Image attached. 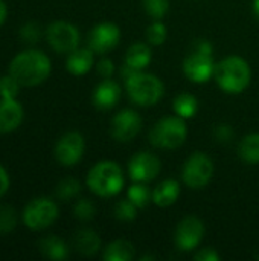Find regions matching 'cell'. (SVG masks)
Wrapping results in <instances>:
<instances>
[{
	"mask_svg": "<svg viewBox=\"0 0 259 261\" xmlns=\"http://www.w3.org/2000/svg\"><path fill=\"white\" fill-rule=\"evenodd\" d=\"M214 78L221 90L231 95H237L249 87L252 70L244 58L238 55H231L215 64Z\"/></svg>",
	"mask_w": 259,
	"mask_h": 261,
	"instance_id": "obj_2",
	"label": "cell"
},
{
	"mask_svg": "<svg viewBox=\"0 0 259 261\" xmlns=\"http://www.w3.org/2000/svg\"><path fill=\"white\" fill-rule=\"evenodd\" d=\"M24 118V109L17 98H0V135L17 130Z\"/></svg>",
	"mask_w": 259,
	"mask_h": 261,
	"instance_id": "obj_15",
	"label": "cell"
},
{
	"mask_svg": "<svg viewBox=\"0 0 259 261\" xmlns=\"http://www.w3.org/2000/svg\"><path fill=\"white\" fill-rule=\"evenodd\" d=\"M151 63V49L145 43H134L125 54V64L134 70H143Z\"/></svg>",
	"mask_w": 259,
	"mask_h": 261,
	"instance_id": "obj_21",
	"label": "cell"
},
{
	"mask_svg": "<svg viewBox=\"0 0 259 261\" xmlns=\"http://www.w3.org/2000/svg\"><path fill=\"white\" fill-rule=\"evenodd\" d=\"M73 246L75 249L85 257H92L95 254H98V251L101 249V239L99 236L92 231V229H79L75 234L73 239Z\"/></svg>",
	"mask_w": 259,
	"mask_h": 261,
	"instance_id": "obj_19",
	"label": "cell"
},
{
	"mask_svg": "<svg viewBox=\"0 0 259 261\" xmlns=\"http://www.w3.org/2000/svg\"><path fill=\"white\" fill-rule=\"evenodd\" d=\"M58 214V206L52 199L37 197L24 206L21 220L31 231H44L56 222Z\"/></svg>",
	"mask_w": 259,
	"mask_h": 261,
	"instance_id": "obj_7",
	"label": "cell"
},
{
	"mask_svg": "<svg viewBox=\"0 0 259 261\" xmlns=\"http://www.w3.org/2000/svg\"><path fill=\"white\" fill-rule=\"evenodd\" d=\"M9 185H11L9 174H8V171H6V168H5L3 165H0V199L8 193Z\"/></svg>",
	"mask_w": 259,
	"mask_h": 261,
	"instance_id": "obj_37",
	"label": "cell"
},
{
	"mask_svg": "<svg viewBox=\"0 0 259 261\" xmlns=\"http://www.w3.org/2000/svg\"><path fill=\"white\" fill-rule=\"evenodd\" d=\"M137 216V206L130 200H121L114 206V217L122 220V222H131Z\"/></svg>",
	"mask_w": 259,
	"mask_h": 261,
	"instance_id": "obj_30",
	"label": "cell"
},
{
	"mask_svg": "<svg viewBox=\"0 0 259 261\" xmlns=\"http://www.w3.org/2000/svg\"><path fill=\"white\" fill-rule=\"evenodd\" d=\"M160 170V159L148 151H140L134 154L128 162V174L133 182L148 184L159 176Z\"/></svg>",
	"mask_w": 259,
	"mask_h": 261,
	"instance_id": "obj_12",
	"label": "cell"
},
{
	"mask_svg": "<svg viewBox=\"0 0 259 261\" xmlns=\"http://www.w3.org/2000/svg\"><path fill=\"white\" fill-rule=\"evenodd\" d=\"M180 196V185L174 179H166L153 191V202L160 208H168L177 202Z\"/></svg>",
	"mask_w": 259,
	"mask_h": 261,
	"instance_id": "obj_18",
	"label": "cell"
},
{
	"mask_svg": "<svg viewBox=\"0 0 259 261\" xmlns=\"http://www.w3.org/2000/svg\"><path fill=\"white\" fill-rule=\"evenodd\" d=\"M18 35L24 43L35 44V43L40 41V38L43 35V31H41V26L37 21H26L24 24H21V28L18 31Z\"/></svg>",
	"mask_w": 259,
	"mask_h": 261,
	"instance_id": "obj_28",
	"label": "cell"
},
{
	"mask_svg": "<svg viewBox=\"0 0 259 261\" xmlns=\"http://www.w3.org/2000/svg\"><path fill=\"white\" fill-rule=\"evenodd\" d=\"M188 127L183 118L168 116L157 121L150 132V142L157 148L174 150L185 144Z\"/></svg>",
	"mask_w": 259,
	"mask_h": 261,
	"instance_id": "obj_6",
	"label": "cell"
},
{
	"mask_svg": "<svg viewBox=\"0 0 259 261\" xmlns=\"http://www.w3.org/2000/svg\"><path fill=\"white\" fill-rule=\"evenodd\" d=\"M253 14L259 20V0H253Z\"/></svg>",
	"mask_w": 259,
	"mask_h": 261,
	"instance_id": "obj_39",
	"label": "cell"
},
{
	"mask_svg": "<svg viewBox=\"0 0 259 261\" xmlns=\"http://www.w3.org/2000/svg\"><path fill=\"white\" fill-rule=\"evenodd\" d=\"M6 17H8V6L5 0H0V26L6 21Z\"/></svg>",
	"mask_w": 259,
	"mask_h": 261,
	"instance_id": "obj_38",
	"label": "cell"
},
{
	"mask_svg": "<svg viewBox=\"0 0 259 261\" xmlns=\"http://www.w3.org/2000/svg\"><path fill=\"white\" fill-rule=\"evenodd\" d=\"M96 72L102 78H110L114 72V63L110 58H101L96 64Z\"/></svg>",
	"mask_w": 259,
	"mask_h": 261,
	"instance_id": "obj_34",
	"label": "cell"
},
{
	"mask_svg": "<svg viewBox=\"0 0 259 261\" xmlns=\"http://www.w3.org/2000/svg\"><path fill=\"white\" fill-rule=\"evenodd\" d=\"M212 176H214L212 159L200 151L188 158L182 171L183 182L192 190H200L206 187L211 182Z\"/></svg>",
	"mask_w": 259,
	"mask_h": 261,
	"instance_id": "obj_9",
	"label": "cell"
},
{
	"mask_svg": "<svg viewBox=\"0 0 259 261\" xmlns=\"http://www.w3.org/2000/svg\"><path fill=\"white\" fill-rule=\"evenodd\" d=\"M121 40V29L111 21H104L92 28L89 34V47L95 54H107L114 49Z\"/></svg>",
	"mask_w": 259,
	"mask_h": 261,
	"instance_id": "obj_13",
	"label": "cell"
},
{
	"mask_svg": "<svg viewBox=\"0 0 259 261\" xmlns=\"http://www.w3.org/2000/svg\"><path fill=\"white\" fill-rule=\"evenodd\" d=\"M18 223L17 211L11 205H0V236L9 234Z\"/></svg>",
	"mask_w": 259,
	"mask_h": 261,
	"instance_id": "obj_27",
	"label": "cell"
},
{
	"mask_svg": "<svg viewBox=\"0 0 259 261\" xmlns=\"http://www.w3.org/2000/svg\"><path fill=\"white\" fill-rule=\"evenodd\" d=\"M20 87L21 86L9 73L6 76H0V98H17Z\"/></svg>",
	"mask_w": 259,
	"mask_h": 261,
	"instance_id": "obj_32",
	"label": "cell"
},
{
	"mask_svg": "<svg viewBox=\"0 0 259 261\" xmlns=\"http://www.w3.org/2000/svg\"><path fill=\"white\" fill-rule=\"evenodd\" d=\"M46 40L49 46L58 54H70L79 46V31L69 21H53L46 28Z\"/></svg>",
	"mask_w": 259,
	"mask_h": 261,
	"instance_id": "obj_8",
	"label": "cell"
},
{
	"mask_svg": "<svg viewBox=\"0 0 259 261\" xmlns=\"http://www.w3.org/2000/svg\"><path fill=\"white\" fill-rule=\"evenodd\" d=\"M238 154L250 165L259 164V133H250L241 139L238 145Z\"/></svg>",
	"mask_w": 259,
	"mask_h": 261,
	"instance_id": "obj_23",
	"label": "cell"
},
{
	"mask_svg": "<svg viewBox=\"0 0 259 261\" xmlns=\"http://www.w3.org/2000/svg\"><path fill=\"white\" fill-rule=\"evenodd\" d=\"M38 249L43 257L53 261H63L69 257L67 245L58 236H47L40 240Z\"/></svg>",
	"mask_w": 259,
	"mask_h": 261,
	"instance_id": "obj_20",
	"label": "cell"
},
{
	"mask_svg": "<svg viewBox=\"0 0 259 261\" xmlns=\"http://www.w3.org/2000/svg\"><path fill=\"white\" fill-rule=\"evenodd\" d=\"M128 199L137 208H147L148 203L153 200V193H150L148 187L143 182H136L128 188Z\"/></svg>",
	"mask_w": 259,
	"mask_h": 261,
	"instance_id": "obj_25",
	"label": "cell"
},
{
	"mask_svg": "<svg viewBox=\"0 0 259 261\" xmlns=\"http://www.w3.org/2000/svg\"><path fill=\"white\" fill-rule=\"evenodd\" d=\"M84 150V136L79 132H67L58 139L55 145V159L63 167H73L82 159Z\"/></svg>",
	"mask_w": 259,
	"mask_h": 261,
	"instance_id": "obj_10",
	"label": "cell"
},
{
	"mask_svg": "<svg viewBox=\"0 0 259 261\" xmlns=\"http://www.w3.org/2000/svg\"><path fill=\"white\" fill-rule=\"evenodd\" d=\"M134 246L128 240H114L104 249L105 261H130L134 258Z\"/></svg>",
	"mask_w": 259,
	"mask_h": 261,
	"instance_id": "obj_22",
	"label": "cell"
},
{
	"mask_svg": "<svg viewBox=\"0 0 259 261\" xmlns=\"http://www.w3.org/2000/svg\"><path fill=\"white\" fill-rule=\"evenodd\" d=\"M125 81H127V93L130 99L140 107L156 106L165 93L163 83L153 73L136 70Z\"/></svg>",
	"mask_w": 259,
	"mask_h": 261,
	"instance_id": "obj_4",
	"label": "cell"
},
{
	"mask_svg": "<svg viewBox=\"0 0 259 261\" xmlns=\"http://www.w3.org/2000/svg\"><path fill=\"white\" fill-rule=\"evenodd\" d=\"M73 214L78 220L89 222L95 216V205L87 199H79L73 206Z\"/></svg>",
	"mask_w": 259,
	"mask_h": 261,
	"instance_id": "obj_33",
	"label": "cell"
},
{
	"mask_svg": "<svg viewBox=\"0 0 259 261\" xmlns=\"http://www.w3.org/2000/svg\"><path fill=\"white\" fill-rule=\"evenodd\" d=\"M142 130V118L131 109L118 112L110 124V133L118 142H130Z\"/></svg>",
	"mask_w": 259,
	"mask_h": 261,
	"instance_id": "obj_11",
	"label": "cell"
},
{
	"mask_svg": "<svg viewBox=\"0 0 259 261\" xmlns=\"http://www.w3.org/2000/svg\"><path fill=\"white\" fill-rule=\"evenodd\" d=\"M166 26L162 23V21H154L153 24L148 26L147 29V40L150 44L153 46H159V44H163L165 40H166Z\"/></svg>",
	"mask_w": 259,
	"mask_h": 261,
	"instance_id": "obj_31",
	"label": "cell"
},
{
	"mask_svg": "<svg viewBox=\"0 0 259 261\" xmlns=\"http://www.w3.org/2000/svg\"><path fill=\"white\" fill-rule=\"evenodd\" d=\"M93 54L95 52L90 47H76L75 50H72L66 60L67 72L75 76L85 75L93 67V63H95Z\"/></svg>",
	"mask_w": 259,
	"mask_h": 261,
	"instance_id": "obj_17",
	"label": "cell"
},
{
	"mask_svg": "<svg viewBox=\"0 0 259 261\" xmlns=\"http://www.w3.org/2000/svg\"><path fill=\"white\" fill-rule=\"evenodd\" d=\"M214 136L218 142H229L234 136V130L229 124H220L214 130Z\"/></svg>",
	"mask_w": 259,
	"mask_h": 261,
	"instance_id": "obj_35",
	"label": "cell"
},
{
	"mask_svg": "<svg viewBox=\"0 0 259 261\" xmlns=\"http://www.w3.org/2000/svg\"><path fill=\"white\" fill-rule=\"evenodd\" d=\"M205 236V225L195 216H188L177 225L176 229V245L180 251L195 249Z\"/></svg>",
	"mask_w": 259,
	"mask_h": 261,
	"instance_id": "obj_14",
	"label": "cell"
},
{
	"mask_svg": "<svg viewBox=\"0 0 259 261\" xmlns=\"http://www.w3.org/2000/svg\"><path fill=\"white\" fill-rule=\"evenodd\" d=\"M50 72V58L38 49L23 50L17 54L9 63V75L21 87H35L44 83Z\"/></svg>",
	"mask_w": 259,
	"mask_h": 261,
	"instance_id": "obj_1",
	"label": "cell"
},
{
	"mask_svg": "<svg viewBox=\"0 0 259 261\" xmlns=\"http://www.w3.org/2000/svg\"><path fill=\"white\" fill-rule=\"evenodd\" d=\"M121 96H122L121 86L110 78H104V81H101L95 87L93 95H92V101H93V106L96 109L110 110L119 102Z\"/></svg>",
	"mask_w": 259,
	"mask_h": 261,
	"instance_id": "obj_16",
	"label": "cell"
},
{
	"mask_svg": "<svg viewBox=\"0 0 259 261\" xmlns=\"http://www.w3.org/2000/svg\"><path fill=\"white\" fill-rule=\"evenodd\" d=\"M194 258L197 261H218L220 260V255L217 254L215 249H212V248H205V249H202L200 252H197Z\"/></svg>",
	"mask_w": 259,
	"mask_h": 261,
	"instance_id": "obj_36",
	"label": "cell"
},
{
	"mask_svg": "<svg viewBox=\"0 0 259 261\" xmlns=\"http://www.w3.org/2000/svg\"><path fill=\"white\" fill-rule=\"evenodd\" d=\"M122 168L114 161H101L95 164L87 174V187L99 197H111L124 188Z\"/></svg>",
	"mask_w": 259,
	"mask_h": 261,
	"instance_id": "obj_3",
	"label": "cell"
},
{
	"mask_svg": "<svg viewBox=\"0 0 259 261\" xmlns=\"http://www.w3.org/2000/svg\"><path fill=\"white\" fill-rule=\"evenodd\" d=\"M145 12L154 20H160L169 11V0H142Z\"/></svg>",
	"mask_w": 259,
	"mask_h": 261,
	"instance_id": "obj_29",
	"label": "cell"
},
{
	"mask_svg": "<svg viewBox=\"0 0 259 261\" xmlns=\"http://www.w3.org/2000/svg\"><path fill=\"white\" fill-rule=\"evenodd\" d=\"M215 63L212 57V44L208 40H197L183 61V72L189 81L203 84L214 76Z\"/></svg>",
	"mask_w": 259,
	"mask_h": 261,
	"instance_id": "obj_5",
	"label": "cell"
},
{
	"mask_svg": "<svg viewBox=\"0 0 259 261\" xmlns=\"http://www.w3.org/2000/svg\"><path fill=\"white\" fill-rule=\"evenodd\" d=\"M172 109H174L176 115L183 118V119L192 118L198 110V99L191 93H180L174 99Z\"/></svg>",
	"mask_w": 259,
	"mask_h": 261,
	"instance_id": "obj_24",
	"label": "cell"
},
{
	"mask_svg": "<svg viewBox=\"0 0 259 261\" xmlns=\"http://www.w3.org/2000/svg\"><path fill=\"white\" fill-rule=\"evenodd\" d=\"M81 191V184L73 179V177H67V179H63L56 188H55V196L63 200V202H67V200H72L73 197H76Z\"/></svg>",
	"mask_w": 259,
	"mask_h": 261,
	"instance_id": "obj_26",
	"label": "cell"
}]
</instances>
